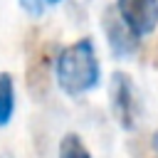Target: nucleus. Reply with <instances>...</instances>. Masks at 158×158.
Wrapping results in <instances>:
<instances>
[{"mask_svg": "<svg viewBox=\"0 0 158 158\" xmlns=\"http://www.w3.org/2000/svg\"><path fill=\"white\" fill-rule=\"evenodd\" d=\"M54 74H57L59 89L69 96H81L91 91L99 84V74H101L94 42L84 37L59 49V54L54 57Z\"/></svg>", "mask_w": 158, "mask_h": 158, "instance_id": "f257e3e1", "label": "nucleus"}, {"mask_svg": "<svg viewBox=\"0 0 158 158\" xmlns=\"http://www.w3.org/2000/svg\"><path fill=\"white\" fill-rule=\"evenodd\" d=\"M109 96H111V111H114L116 123L126 131H133L136 123H138V99H136L133 81L126 72H114L111 74Z\"/></svg>", "mask_w": 158, "mask_h": 158, "instance_id": "f03ea898", "label": "nucleus"}, {"mask_svg": "<svg viewBox=\"0 0 158 158\" xmlns=\"http://www.w3.org/2000/svg\"><path fill=\"white\" fill-rule=\"evenodd\" d=\"M116 12L136 37L158 27V0H116Z\"/></svg>", "mask_w": 158, "mask_h": 158, "instance_id": "7ed1b4c3", "label": "nucleus"}, {"mask_svg": "<svg viewBox=\"0 0 158 158\" xmlns=\"http://www.w3.org/2000/svg\"><path fill=\"white\" fill-rule=\"evenodd\" d=\"M101 27L109 42V49L116 59H128L138 52V37L123 25V20L118 17L116 7H106L104 17H101Z\"/></svg>", "mask_w": 158, "mask_h": 158, "instance_id": "20e7f679", "label": "nucleus"}, {"mask_svg": "<svg viewBox=\"0 0 158 158\" xmlns=\"http://www.w3.org/2000/svg\"><path fill=\"white\" fill-rule=\"evenodd\" d=\"M49 62H52V54H49V44H35L30 47V59H27V72H25V84H27V91L35 96V99H44L47 96V89H49Z\"/></svg>", "mask_w": 158, "mask_h": 158, "instance_id": "39448f33", "label": "nucleus"}, {"mask_svg": "<svg viewBox=\"0 0 158 158\" xmlns=\"http://www.w3.org/2000/svg\"><path fill=\"white\" fill-rule=\"evenodd\" d=\"M15 111V84L10 72L0 74V126H7Z\"/></svg>", "mask_w": 158, "mask_h": 158, "instance_id": "423d86ee", "label": "nucleus"}, {"mask_svg": "<svg viewBox=\"0 0 158 158\" xmlns=\"http://www.w3.org/2000/svg\"><path fill=\"white\" fill-rule=\"evenodd\" d=\"M59 158H91V153L77 133H67L59 141Z\"/></svg>", "mask_w": 158, "mask_h": 158, "instance_id": "0eeeda50", "label": "nucleus"}, {"mask_svg": "<svg viewBox=\"0 0 158 158\" xmlns=\"http://www.w3.org/2000/svg\"><path fill=\"white\" fill-rule=\"evenodd\" d=\"M20 7L30 15V17H40L44 12V0H17Z\"/></svg>", "mask_w": 158, "mask_h": 158, "instance_id": "6e6552de", "label": "nucleus"}, {"mask_svg": "<svg viewBox=\"0 0 158 158\" xmlns=\"http://www.w3.org/2000/svg\"><path fill=\"white\" fill-rule=\"evenodd\" d=\"M69 5H72V12L77 17H84L86 15V7H89V0H69Z\"/></svg>", "mask_w": 158, "mask_h": 158, "instance_id": "1a4fd4ad", "label": "nucleus"}, {"mask_svg": "<svg viewBox=\"0 0 158 158\" xmlns=\"http://www.w3.org/2000/svg\"><path fill=\"white\" fill-rule=\"evenodd\" d=\"M59 0H44V5H57Z\"/></svg>", "mask_w": 158, "mask_h": 158, "instance_id": "9d476101", "label": "nucleus"}]
</instances>
